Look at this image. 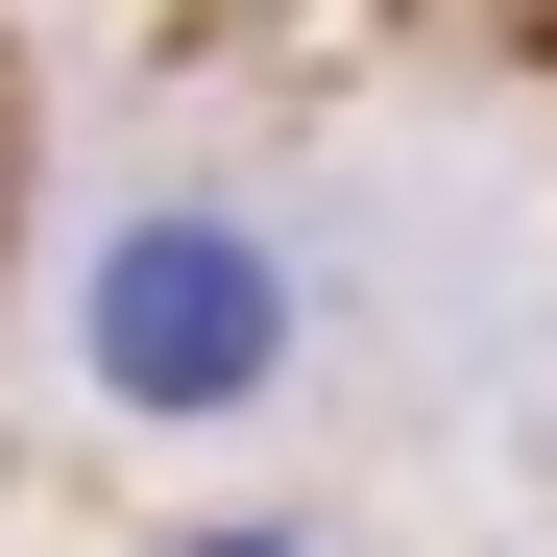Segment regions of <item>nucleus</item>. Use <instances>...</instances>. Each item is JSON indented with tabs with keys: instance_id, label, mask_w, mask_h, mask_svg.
Instances as JSON below:
<instances>
[{
	"instance_id": "obj_2",
	"label": "nucleus",
	"mask_w": 557,
	"mask_h": 557,
	"mask_svg": "<svg viewBox=\"0 0 557 557\" xmlns=\"http://www.w3.org/2000/svg\"><path fill=\"white\" fill-rule=\"evenodd\" d=\"M195 557H292V533H195Z\"/></svg>"
},
{
	"instance_id": "obj_1",
	"label": "nucleus",
	"mask_w": 557,
	"mask_h": 557,
	"mask_svg": "<svg viewBox=\"0 0 557 557\" xmlns=\"http://www.w3.org/2000/svg\"><path fill=\"white\" fill-rule=\"evenodd\" d=\"M267 339H292V292H267V243H219V219H146V243L98 267V363H122L146 412L267 388Z\"/></svg>"
}]
</instances>
